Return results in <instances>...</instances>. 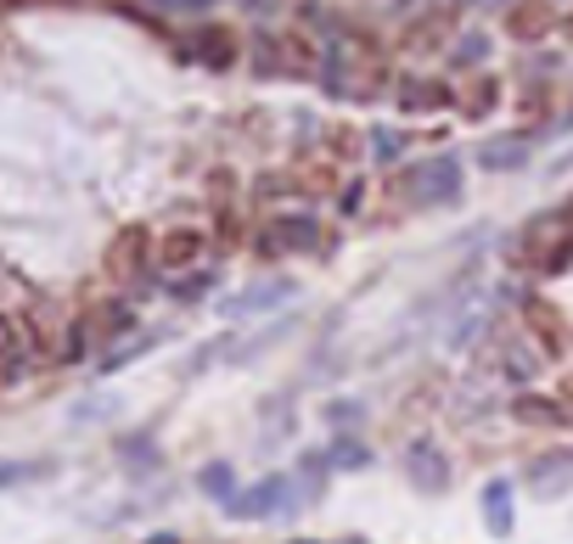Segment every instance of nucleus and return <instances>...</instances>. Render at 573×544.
<instances>
[{
    "mask_svg": "<svg viewBox=\"0 0 573 544\" xmlns=\"http://www.w3.org/2000/svg\"><path fill=\"white\" fill-rule=\"evenodd\" d=\"M304 506V488L299 477H286V472H265L259 483H248L236 500L225 506L231 517H243V522H265V517H293Z\"/></svg>",
    "mask_w": 573,
    "mask_h": 544,
    "instance_id": "f257e3e1",
    "label": "nucleus"
},
{
    "mask_svg": "<svg viewBox=\"0 0 573 544\" xmlns=\"http://www.w3.org/2000/svg\"><path fill=\"white\" fill-rule=\"evenodd\" d=\"M400 191L411 196L416 208H439V203H456L461 196V158L439 152V158H422L400 174Z\"/></svg>",
    "mask_w": 573,
    "mask_h": 544,
    "instance_id": "f03ea898",
    "label": "nucleus"
},
{
    "mask_svg": "<svg viewBox=\"0 0 573 544\" xmlns=\"http://www.w3.org/2000/svg\"><path fill=\"white\" fill-rule=\"evenodd\" d=\"M321 247V219L315 214H270L259 230V253H310Z\"/></svg>",
    "mask_w": 573,
    "mask_h": 544,
    "instance_id": "7ed1b4c3",
    "label": "nucleus"
},
{
    "mask_svg": "<svg viewBox=\"0 0 573 544\" xmlns=\"http://www.w3.org/2000/svg\"><path fill=\"white\" fill-rule=\"evenodd\" d=\"M400 466H405V477H411V488H416V494H445V488H450V455L439 450L434 438L405 443Z\"/></svg>",
    "mask_w": 573,
    "mask_h": 544,
    "instance_id": "20e7f679",
    "label": "nucleus"
},
{
    "mask_svg": "<svg viewBox=\"0 0 573 544\" xmlns=\"http://www.w3.org/2000/svg\"><path fill=\"white\" fill-rule=\"evenodd\" d=\"M293 281L286 275H270V281H259V286H248V292H236V298H225L220 304V315L225 320H248V315H270V309H281V304H293Z\"/></svg>",
    "mask_w": 573,
    "mask_h": 544,
    "instance_id": "39448f33",
    "label": "nucleus"
},
{
    "mask_svg": "<svg viewBox=\"0 0 573 544\" xmlns=\"http://www.w3.org/2000/svg\"><path fill=\"white\" fill-rule=\"evenodd\" d=\"M304 63H310V52H299V45H293V39H286V34H276V29L254 39V68H259L265 79H281V73H299Z\"/></svg>",
    "mask_w": 573,
    "mask_h": 544,
    "instance_id": "423d86ee",
    "label": "nucleus"
},
{
    "mask_svg": "<svg viewBox=\"0 0 573 544\" xmlns=\"http://www.w3.org/2000/svg\"><path fill=\"white\" fill-rule=\"evenodd\" d=\"M523 483L535 488V500H562V494L573 488V455H540V461H529Z\"/></svg>",
    "mask_w": 573,
    "mask_h": 544,
    "instance_id": "0eeeda50",
    "label": "nucleus"
},
{
    "mask_svg": "<svg viewBox=\"0 0 573 544\" xmlns=\"http://www.w3.org/2000/svg\"><path fill=\"white\" fill-rule=\"evenodd\" d=\"M529 152H535V135H495V140L478 146V163L490 174H512V169L529 163Z\"/></svg>",
    "mask_w": 573,
    "mask_h": 544,
    "instance_id": "6e6552de",
    "label": "nucleus"
},
{
    "mask_svg": "<svg viewBox=\"0 0 573 544\" xmlns=\"http://www.w3.org/2000/svg\"><path fill=\"white\" fill-rule=\"evenodd\" d=\"M484 528L495 539H506L517 528V511H512V477H490L484 483Z\"/></svg>",
    "mask_w": 573,
    "mask_h": 544,
    "instance_id": "1a4fd4ad",
    "label": "nucleus"
},
{
    "mask_svg": "<svg viewBox=\"0 0 573 544\" xmlns=\"http://www.w3.org/2000/svg\"><path fill=\"white\" fill-rule=\"evenodd\" d=\"M198 34H203V45H180V57L209 63V68H231V63H236V45H231L225 29H198Z\"/></svg>",
    "mask_w": 573,
    "mask_h": 544,
    "instance_id": "9d476101",
    "label": "nucleus"
},
{
    "mask_svg": "<svg viewBox=\"0 0 573 544\" xmlns=\"http://www.w3.org/2000/svg\"><path fill=\"white\" fill-rule=\"evenodd\" d=\"M198 488L209 494V500H220V506H231L236 494H243V483H236V466H231V461H209V466L198 472Z\"/></svg>",
    "mask_w": 573,
    "mask_h": 544,
    "instance_id": "9b49d317",
    "label": "nucleus"
},
{
    "mask_svg": "<svg viewBox=\"0 0 573 544\" xmlns=\"http://www.w3.org/2000/svg\"><path fill=\"white\" fill-rule=\"evenodd\" d=\"M326 461H332V472H360V466H371V450H366L355 432H344V438L326 450Z\"/></svg>",
    "mask_w": 573,
    "mask_h": 544,
    "instance_id": "f8f14e48",
    "label": "nucleus"
},
{
    "mask_svg": "<svg viewBox=\"0 0 573 544\" xmlns=\"http://www.w3.org/2000/svg\"><path fill=\"white\" fill-rule=\"evenodd\" d=\"M450 102V90L445 84H400V107L405 113H434Z\"/></svg>",
    "mask_w": 573,
    "mask_h": 544,
    "instance_id": "ddd939ff",
    "label": "nucleus"
},
{
    "mask_svg": "<svg viewBox=\"0 0 573 544\" xmlns=\"http://www.w3.org/2000/svg\"><path fill=\"white\" fill-rule=\"evenodd\" d=\"M214 270H191V275H180V281H169V298L175 304H203L209 298V292H214Z\"/></svg>",
    "mask_w": 573,
    "mask_h": 544,
    "instance_id": "4468645a",
    "label": "nucleus"
},
{
    "mask_svg": "<svg viewBox=\"0 0 573 544\" xmlns=\"http://www.w3.org/2000/svg\"><path fill=\"white\" fill-rule=\"evenodd\" d=\"M40 477H52V461H0V488L40 483Z\"/></svg>",
    "mask_w": 573,
    "mask_h": 544,
    "instance_id": "2eb2a0df",
    "label": "nucleus"
},
{
    "mask_svg": "<svg viewBox=\"0 0 573 544\" xmlns=\"http://www.w3.org/2000/svg\"><path fill=\"white\" fill-rule=\"evenodd\" d=\"M158 337L164 331H147V337H135V342H124V349H113V354H102V371H119V365H130V360H141L147 349H158Z\"/></svg>",
    "mask_w": 573,
    "mask_h": 544,
    "instance_id": "dca6fc26",
    "label": "nucleus"
},
{
    "mask_svg": "<svg viewBox=\"0 0 573 544\" xmlns=\"http://www.w3.org/2000/svg\"><path fill=\"white\" fill-rule=\"evenodd\" d=\"M119 450H124V461H141L135 472H147V466H158V450H153V438H147V432H135V438H124V443H119Z\"/></svg>",
    "mask_w": 573,
    "mask_h": 544,
    "instance_id": "f3484780",
    "label": "nucleus"
},
{
    "mask_svg": "<svg viewBox=\"0 0 573 544\" xmlns=\"http://www.w3.org/2000/svg\"><path fill=\"white\" fill-rule=\"evenodd\" d=\"M371 146H377V163H400L405 135H394V129H371Z\"/></svg>",
    "mask_w": 573,
    "mask_h": 544,
    "instance_id": "a211bd4d",
    "label": "nucleus"
},
{
    "mask_svg": "<svg viewBox=\"0 0 573 544\" xmlns=\"http://www.w3.org/2000/svg\"><path fill=\"white\" fill-rule=\"evenodd\" d=\"M360 416H366V405H360V399H338V405H326V421H332V427H355Z\"/></svg>",
    "mask_w": 573,
    "mask_h": 544,
    "instance_id": "6ab92c4d",
    "label": "nucleus"
},
{
    "mask_svg": "<svg viewBox=\"0 0 573 544\" xmlns=\"http://www.w3.org/2000/svg\"><path fill=\"white\" fill-rule=\"evenodd\" d=\"M191 253H198V236L180 230V236H169V247H164V264H186Z\"/></svg>",
    "mask_w": 573,
    "mask_h": 544,
    "instance_id": "aec40b11",
    "label": "nucleus"
},
{
    "mask_svg": "<svg viewBox=\"0 0 573 544\" xmlns=\"http://www.w3.org/2000/svg\"><path fill=\"white\" fill-rule=\"evenodd\" d=\"M490 52V34H467L461 45H456V63L467 68V63H478V57H484Z\"/></svg>",
    "mask_w": 573,
    "mask_h": 544,
    "instance_id": "412c9836",
    "label": "nucleus"
},
{
    "mask_svg": "<svg viewBox=\"0 0 573 544\" xmlns=\"http://www.w3.org/2000/svg\"><path fill=\"white\" fill-rule=\"evenodd\" d=\"M164 12H209V7H220V0H158Z\"/></svg>",
    "mask_w": 573,
    "mask_h": 544,
    "instance_id": "4be33fe9",
    "label": "nucleus"
},
{
    "mask_svg": "<svg viewBox=\"0 0 573 544\" xmlns=\"http://www.w3.org/2000/svg\"><path fill=\"white\" fill-rule=\"evenodd\" d=\"M293 544H326V539H293ZM338 544H366V539H338Z\"/></svg>",
    "mask_w": 573,
    "mask_h": 544,
    "instance_id": "5701e85b",
    "label": "nucleus"
},
{
    "mask_svg": "<svg viewBox=\"0 0 573 544\" xmlns=\"http://www.w3.org/2000/svg\"><path fill=\"white\" fill-rule=\"evenodd\" d=\"M243 7H254V12H259V7H281V0H243Z\"/></svg>",
    "mask_w": 573,
    "mask_h": 544,
    "instance_id": "b1692460",
    "label": "nucleus"
},
{
    "mask_svg": "<svg viewBox=\"0 0 573 544\" xmlns=\"http://www.w3.org/2000/svg\"><path fill=\"white\" fill-rule=\"evenodd\" d=\"M147 544H180V539H175V533H158V539H147Z\"/></svg>",
    "mask_w": 573,
    "mask_h": 544,
    "instance_id": "393cba45",
    "label": "nucleus"
},
{
    "mask_svg": "<svg viewBox=\"0 0 573 544\" xmlns=\"http://www.w3.org/2000/svg\"><path fill=\"white\" fill-rule=\"evenodd\" d=\"M472 7H512V0H472Z\"/></svg>",
    "mask_w": 573,
    "mask_h": 544,
    "instance_id": "a878e982",
    "label": "nucleus"
}]
</instances>
